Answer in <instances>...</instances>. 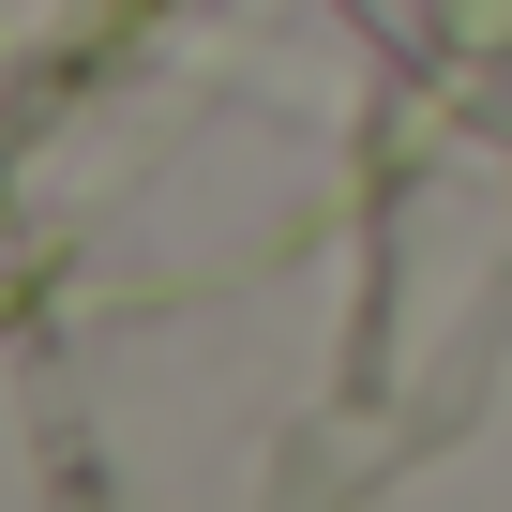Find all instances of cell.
Masks as SVG:
<instances>
[{"label": "cell", "mask_w": 512, "mask_h": 512, "mask_svg": "<svg viewBox=\"0 0 512 512\" xmlns=\"http://www.w3.org/2000/svg\"><path fill=\"white\" fill-rule=\"evenodd\" d=\"M347 16H362L467 136L512 151V0H347Z\"/></svg>", "instance_id": "1"}]
</instances>
